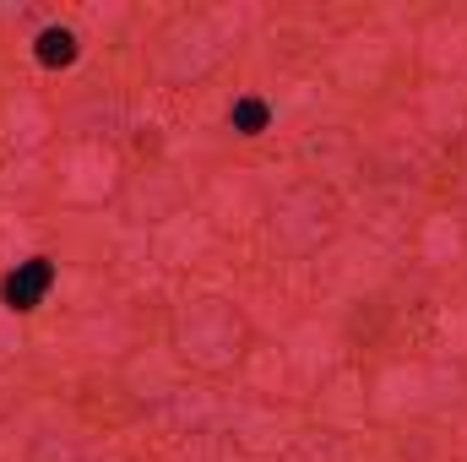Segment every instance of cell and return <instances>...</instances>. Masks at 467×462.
<instances>
[{
  "label": "cell",
  "instance_id": "7a4b0ae2",
  "mask_svg": "<svg viewBox=\"0 0 467 462\" xmlns=\"http://www.w3.org/2000/svg\"><path fill=\"white\" fill-rule=\"evenodd\" d=\"M38 60H44V66H71V60H77V38H71L66 27H44V33H38Z\"/></svg>",
  "mask_w": 467,
  "mask_h": 462
},
{
  "label": "cell",
  "instance_id": "6da1fadb",
  "mask_svg": "<svg viewBox=\"0 0 467 462\" xmlns=\"http://www.w3.org/2000/svg\"><path fill=\"white\" fill-rule=\"evenodd\" d=\"M55 283V267H49V256H33V261H22L5 283H0V294H5V305L11 310H33L38 299H44V289Z\"/></svg>",
  "mask_w": 467,
  "mask_h": 462
},
{
  "label": "cell",
  "instance_id": "3957f363",
  "mask_svg": "<svg viewBox=\"0 0 467 462\" xmlns=\"http://www.w3.org/2000/svg\"><path fill=\"white\" fill-rule=\"evenodd\" d=\"M229 120L244 131V136H261V125H266V104H255V99H239Z\"/></svg>",
  "mask_w": 467,
  "mask_h": 462
}]
</instances>
